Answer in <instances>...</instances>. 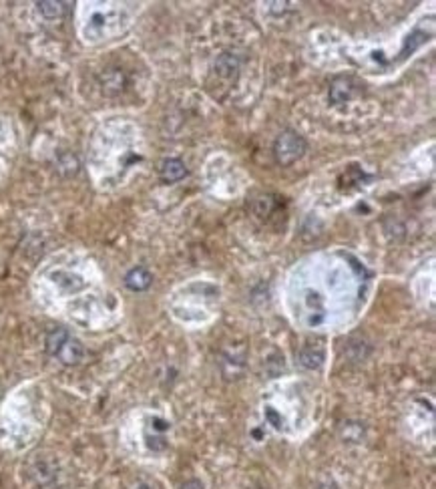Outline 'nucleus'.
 <instances>
[{
  "instance_id": "39448f33",
  "label": "nucleus",
  "mask_w": 436,
  "mask_h": 489,
  "mask_svg": "<svg viewBox=\"0 0 436 489\" xmlns=\"http://www.w3.org/2000/svg\"><path fill=\"white\" fill-rule=\"evenodd\" d=\"M151 282L153 274L147 268L143 266L133 268V270L127 272V276H125V286L133 290V292H143V290H147L151 286Z\"/></svg>"
},
{
  "instance_id": "9d476101",
  "label": "nucleus",
  "mask_w": 436,
  "mask_h": 489,
  "mask_svg": "<svg viewBox=\"0 0 436 489\" xmlns=\"http://www.w3.org/2000/svg\"><path fill=\"white\" fill-rule=\"evenodd\" d=\"M179 489H203V483L197 481V479H189V481H185Z\"/></svg>"
},
{
  "instance_id": "f8f14e48",
  "label": "nucleus",
  "mask_w": 436,
  "mask_h": 489,
  "mask_svg": "<svg viewBox=\"0 0 436 489\" xmlns=\"http://www.w3.org/2000/svg\"><path fill=\"white\" fill-rule=\"evenodd\" d=\"M135 489H149V488H147V486H137Z\"/></svg>"
},
{
  "instance_id": "6e6552de",
  "label": "nucleus",
  "mask_w": 436,
  "mask_h": 489,
  "mask_svg": "<svg viewBox=\"0 0 436 489\" xmlns=\"http://www.w3.org/2000/svg\"><path fill=\"white\" fill-rule=\"evenodd\" d=\"M324 360V351L322 349H314V347H305L300 353V362L305 369H318Z\"/></svg>"
},
{
  "instance_id": "9b49d317",
  "label": "nucleus",
  "mask_w": 436,
  "mask_h": 489,
  "mask_svg": "<svg viewBox=\"0 0 436 489\" xmlns=\"http://www.w3.org/2000/svg\"><path fill=\"white\" fill-rule=\"evenodd\" d=\"M153 423H155V429H159V431H165V429H169V425L165 421H161V419H153Z\"/></svg>"
},
{
  "instance_id": "0eeeda50",
  "label": "nucleus",
  "mask_w": 436,
  "mask_h": 489,
  "mask_svg": "<svg viewBox=\"0 0 436 489\" xmlns=\"http://www.w3.org/2000/svg\"><path fill=\"white\" fill-rule=\"evenodd\" d=\"M66 338H68V333H66L65 329H55V331H50L48 336H46V353L50 356L59 355V351H61V347L66 342Z\"/></svg>"
},
{
  "instance_id": "1a4fd4ad",
  "label": "nucleus",
  "mask_w": 436,
  "mask_h": 489,
  "mask_svg": "<svg viewBox=\"0 0 436 489\" xmlns=\"http://www.w3.org/2000/svg\"><path fill=\"white\" fill-rule=\"evenodd\" d=\"M39 10L44 15V19H59L66 10L65 2H39Z\"/></svg>"
},
{
  "instance_id": "f03ea898",
  "label": "nucleus",
  "mask_w": 436,
  "mask_h": 489,
  "mask_svg": "<svg viewBox=\"0 0 436 489\" xmlns=\"http://www.w3.org/2000/svg\"><path fill=\"white\" fill-rule=\"evenodd\" d=\"M238 73H240V61L238 57L225 53L221 55L214 67V73H211V79L216 77V83H209L207 87L211 91V95L216 93V89H221L219 97H223L227 91L234 87V83L238 81Z\"/></svg>"
},
{
  "instance_id": "423d86ee",
  "label": "nucleus",
  "mask_w": 436,
  "mask_h": 489,
  "mask_svg": "<svg viewBox=\"0 0 436 489\" xmlns=\"http://www.w3.org/2000/svg\"><path fill=\"white\" fill-rule=\"evenodd\" d=\"M83 355H85V349H83V344L79 342V340H75V338H66V342L61 347V351H59V358H61V362H65V365H77L81 358H83Z\"/></svg>"
},
{
  "instance_id": "f257e3e1",
  "label": "nucleus",
  "mask_w": 436,
  "mask_h": 489,
  "mask_svg": "<svg viewBox=\"0 0 436 489\" xmlns=\"http://www.w3.org/2000/svg\"><path fill=\"white\" fill-rule=\"evenodd\" d=\"M305 139L294 129H285L284 133L278 135L276 143H274V159L278 165L290 167L294 165L298 159H302L305 154Z\"/></svg>"
},
{
  "instance_id": "20e7f679",
  "label": "nucleus",
  "mask_w": 436,
  "mask_h": 489,
  "mask_svg": "<svg viewBox=\"0 0 436 489\" xmlns=\"http://www.w3.org/2000/svg\"><path fill=\"white\" fill-rule=\"evenodd\" d=\"M185 176H187V167H185V163H183L181 159H177V157L165 159V161L161 163V167H159V178H161V181H165V183H177V181H181Z\"/></svg>"
},
{
  "instance_id": "7ed1b4c3",
  "label": "nucleus",
  "mask_w": 436,
  "mask_h": 489,
  "mask_svg": "<svg viewBox=\"0 0 436 489\" xmlns=\"http://www.w3.org/2000/svg\"><path fill=\"white\" fill-rule=\"evenodd\" d=\"M358 87H360V85H358L352 77H338V79L332 83V87H330V99H332V103H334V105H342V103L350 101V99L356 95Z\"/></svg>"
}]
</instances>
